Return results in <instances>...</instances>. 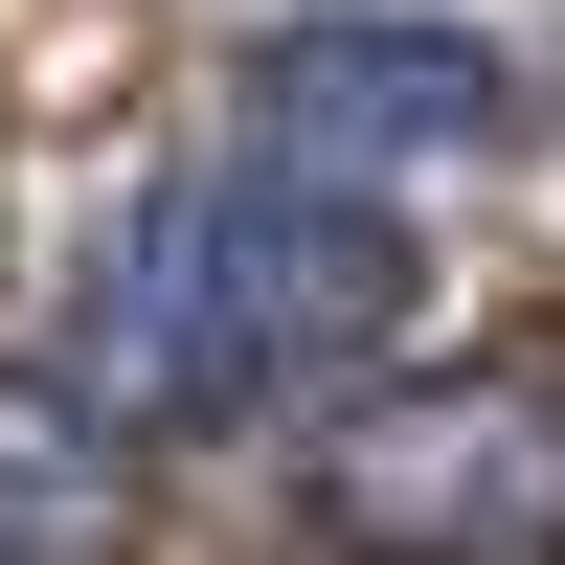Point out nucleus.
I'll return each mask as SVG.
<instances>
[{
  "label": "nucleus",
  "instance_id": "nucleus-1",
  "mask_svg": "<svg viewBox=\"0 0 565 565\" xmlns=\"http://www.w3.org/2000/svg\"><path fill=\"white\" fill-rule=\"evenodd\" d=\"M407 340V226L362 181H295V159H204L90 249L68 295V385L114 430H249V407H317Z\"/></svg>",
  "mask_w": 565,
  "mask_h": 565
},
{
  "label": "nucleus",
  "instance_id": "nucleus-2",
  "mask_svg": "<svg viewBox=\"0 0 565 565\" xmlns=\"http://www.w3.org/2000/svg\"><path fill=\"white\" fill-rule=\"evenodd\" d=\"M317 543L362 565H565V385H385L317 430Z\"/></svg>",
  "mask_w": 565,
  "mask_h": 565
},
{
  "label": "nucleus",
  "instance_id": "nucleus-3",
  "mask_svg": "<svg viewBox=\"0 0 565 565\" xmlns=\"http://www.w3.org/2000/svg\"><path fill=\"white\" fill-rule=\"evenodd\" d=\"M249 136L295 181H362V159H498L521 136V68L476 23H407V0H317V23H249Z\"/></svg>",
  "mask_w": 565,
  "mask_h": 565
},
{
  "label": "nucleus",
  "instance_id": "nucleus-4",
  "mask_svg": "<svg viewBox=\"0 0 565 565\" xmlns=\"http://www.w3.org/2000/svg\"><path fill=\"white\" fill-rule=\"evenodd\" d=\"M0 565H45V543H0Z\"/></svg>",
  "mask_w": 565,
  "mask_h": 565
}]
</instances>
